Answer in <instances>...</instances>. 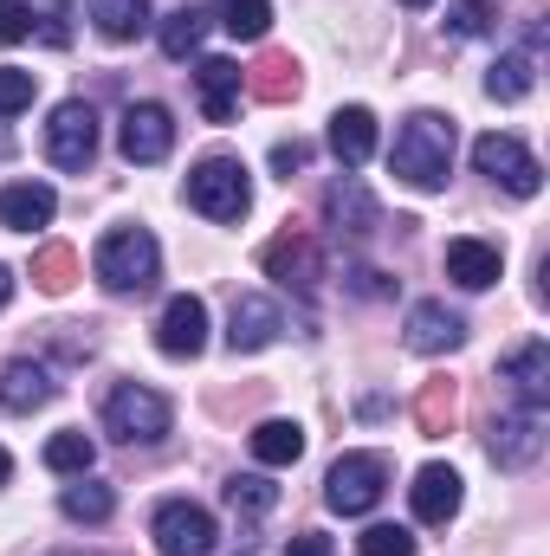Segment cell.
I'll use <instances>...</instances> for the list:
<instances>
[{"instance_id": "2", "label": "cell", "mask_w": 550, "mask_h": 556, "mask_svg": "<svg viewBox=\"0 0 550 556\" xmlns=\"http://www.w3.org/2000/svg\"><path fill=\"white\" fill-rule=\"evenodd\" d=\"M188 207L208 214V220H221V227L247 220V207H253L247 162H240V155H201V162L188 168Z\"/></svg>"}, {"instance_id": "37", "label": "cell", "mask_w": 550, "mask_h": 556, "mask_svg": "<svg viewBox=\"0 0 550 556\" xmlns=\"http://www.w3.org/2000/svg\"><path fill=\"white\" fill-rule=\"evenodd\" d=\"M20 39H33V13L20 0H0V46H20Z\"/></svg>"}, {"instance_id": "35", "label": "cell", "mask_w": 550, "mask_h": 556, "mask_svg": "<svg viewBox=\"0 0 550 556\" xmlns=\"http://www.w3.org/2000/svg\"><path fill=\"white\" fill-rule=\"evenodd\" d=\"M357 556H414V538L402 525H370V531L357 538Z\"/></svg>"}, {"instance_id": "41", "label": "cell", "mask_w": 550, "mask_h": 556, "mask_svg": "<svg viewBox=\"0 0 550 556\" xmlns=\"http://www.w3.org/2000/svg\"><path fill=\"white\" fill-rule=\"evenodd\" d=\"M7 298H13V273H7V266H0V304H7Z\"/></svg>"}, {"instance_id": "24", "label": "cell", "mask_w": 550, "mask_h": 556, "mask_svg": "<svg viewBox=\"0 0 550 556\" xmlns=\"http://www.w3.org/2000/svg\"><path fill=\"white\" fill-rule=\"evenodd\" d=\"M304 453V427L298 420H260L253 427V459L260 466H298Z\"/></svg>"}, {"instance_id": "36", "label": "cell", "mask_w": 550, "mask_h": 556, "mask_svg": "<svg viewBox=\"0 0 550 556\" xmlns=\"http://www.w3.org/2000/svg\"><path fill=\"white\" fill-rule=\"evenodd\" d=\"M33 91H39V78H33V72L0 65V117H20V111L33 104Z\"/></svg>"}, {"instance_id": "33", "label": "cell", "mask_w": 550, "mask_h": 556, "mask_svg": "<svg viewBox=\"0 0 550 556\" xmlns=\"http://www.w3.org/2000/svg\"><path fill=\"white\" fill-rule=\"evenodd\" d=\"M414 420H421V433H447L453 427V382H427L414 402Z\"/></svg>"}, {"instance_id": "25", "label": "cell", "mask_w": 550, "mask_h": 556, "mask_svg": "<svg viewBox=\"0 0 550 556\" xmlns=\"http://www.w3.org/2000/svg\"><path fill=\"white\" fill-rule=\"evenodd\" d=\"M59 511H65L72 525H104V518L117 511V498H111V485H98V479H85V472H78V485H65V492H59Z\"/></svg>"}, {"instance_id": "20", "label": "cell", "mask_w": 550, "mask_h": 556, "mask_svg": "<svg viewBox=\"0 0 550 556\" xmlns=\"http://www.w3.org/2000/svg\"><path fill=\"white\" fill-rule=\"evenodd\" d=\"M59 214V194L46 188V181H7L0 188V227L7 233H33V227H46Z\"/></svg>"}, {"instance_id": "16", "label": "cell", "mask_w": 550, "mask_h": 556, "mask_svg": "<svg viewBox=\"0 0 550 556\" xmlns=\"http://www.w3.org/2000/svg\"><path fill=\"white\" fill-rule=\"evenodd\" d=\"M195 85H201V117H208V124H234L240 91H247V72H240L234 59H201V65H195Z\"/></svg>"}, {"instance_id": "28", "label": "cell", "mask_w": 550, "mask_h": 556, "mask_svg": "<svg viewBox=\"0 0 550 556\" xmlns=\"http://www.w3.org/2000/svg\"><path fill=\"white\" fill-rule=\"evenodd\" d=\"M46 466L78 479V472H91V466H98V440H91L85 427H65V433H52V440H46Z\"/></svg>"}, {"instance_id": "9", "label": "cell", "mask_w": 550, "mask_h": 556, "mask_svg": "<svg viewBox=\"0 0 550 556\" xmlns=\"http://www.w3.org/2000/svg\"><path fill=\"white\" fill-rule=\"evenodd\" d=\"M545 433H550L545 408H505V415H492L486 453H492V466L518 472V466H538V453H545Z\"/></svg>"}, {"instance_id": "26", "label": "cell", "mask_w": 550, "mask_h": 556, "mask_svg": "<svg viewBox=\"0 0 550 556\" xmlns=\"http://www.w3.org/2000/svg\"><path fill=\"white\" fill-rule=\"evenodd\" d=\"M208 26H214V13H201V7H175V13L162 20V52H168V59H188V52H201Z\"/></svg>"}, {"instance_id": "14", "label": "cell", "mask_w": 550, "mask_h": 556, "mask_svg": "<svg viewBox=\"0 0 550 556\" xmlns=\"http://www.w3.org/2000/svg\"><path fill=\"white\" fill-rule=\"evenodd\" d=\"M499 382H512L518 408H550V343L545 337L518 343V350L499 363Z\"/></svg>"}, {"instance_id": "43", "label": "cell", "mask_w": 550, "mask_h": 556, "mask_svg": "<svg viewBox=\"0 0 550 556\" xmlns=\"http://www.w3.org/2000/svg\"><path fill=\"white\" fill-rule=\"evenodd\" d=\"M7 149H13V142H7V130H0V155H7Z\"/></svg>"}, {"instance_id": "12", "label": "cell", "mask_w": 550, "mask_h": 556, "mask_svg": "<svg viewBox=\"0 0 550 556\" xmlns=\"http://www.w3.org/2000/svg\"><path fill=\"white\" fill-rule=\"evenodd\" d=\"M278 330H285V311H278L273 298H260V291L234 298V311H227V350L234 356H253V350L278 343Z\"/></svg>"}, {"instance_id": "6", "label": "cell", "mask_w": 550, "mask_h": 556, "mask_svg": "<svg viewBox=\"0 0 550 556\" xmlns=\"http://www.w3.org/2000/svg\"><path fill=\"white\" fill-rule=\"evenodd\" d=\"M473 168H479V175H492V181H499L505 194H518V201H532V194L545 188L538 155H532L518 137H505V130H486V137L473 142Z\"/></svg>"}, {"instance_id": "44", "label": "cell", "mask_w": 550, "mask_h": 556, "mask_svg": "<svg viewBox=\"0 0 550 556\" xmlns=\"http://www.w3.org/2000/svg\"><path fill=\"white\" fill-rule=\"evenodd\" d=\"M402 7H434V0H402Z\"/></svg>"}, {"instance_id": "34", "label": "cell", "mask_w": 550, "mask_h": 556, "mask_svg": "<svg viewBox=\"0 0 550 556\" xmlns=\"http://www.w3.org/2000/svg\"><path fill=\"white\" fill-rule=\"evenodd\" d=\"M447 33L453 39H486L492 33V0H453L447 7Z\"/></svg>"}, {"instance_id": "29", "label": "cell", "mask_w": 550, "mask_h": 556, "mask_svg": "<svg viewBox=\"0 0 550 556\" xmlns=\"http://www.w3.org/2000/svg\"><path fill=\"white\" fill-rule=\"evenodd\" d=\"M247 91H253V98H266V104H285V98H298V65H291L285 52H266V59L247 72Z\"/></svg>"}, {"instance_id": "8", "label": "cell", "mask_w": 550, "mask_h": 556, "mask_svg": "<svg viewBox=\"0 0 550 556\" xmlns=\"http://www.w3.org/2000/svg\"><path fill=\"white\" fill-rule=\"evenodd\" d=\"M149 538H155V551L162 556H214V544H221L208 505H195V498H168V505L155 511Z\"/></svg>"}, {"instance_id": "42", "label": "cell", "mask_w": 550, "mask_h": 556, "mask_svg": "<svg viewBox=\"0 0 550 556\" xmlns=\"http://www.w3.org/2000/svg\"><path fill=\"white\" fill-rule=\"evenodd\" d=\"M7 472H13V459H7V446H0V485H7Z\"/></svg>"}, {"instance_id": "30", "label": "cell", "mask_w": 550, "mask_h": 556, "mask_svg": "<svg viewBox=\"0 0 550 556\" xmlns=\"http://www.w3.org/2000/svg\"><path fill=\"white\" fill-rule=\"evenodd\" d=\"M227 505H234L240 518H266L278 505V485L260 479V472H234V479H227Z\"/></svg>"}, {"instance_id": "17", "label": "cell", "mask_w": 550, "mask_h": 556, "mask_svg": "<svg viewBox=\"0 0 550 556\" xmlns=\"http://www.w3.org/2000/svg\"><path fill=\"white\" fill-rule=\"evenodd\" d=\"M260 260H266V273H273L278 285H298V291H311V285L324 278V253H317L311 233H278Z\"/></svg>"}, {"instance_id": "21", "label": "cell", "mask_w": 550, "mask_h": 556, "mask_svg": "<svg viewBox=\"0 0 550 556\" xmlns=\"http://www.w3.org/2000/svg\"><path fill=\"white\" fill-rule=\"evenodd\" d=\"M330 155H337L343 168H363V162L376 155V117H370L363 104H343V111L330 117Z\"/></svg>"}, {"instance_id": "11", "label": "cell", "mask_w": 550, "mask_h": 556, "mask_svg": "<svg viewBox=\"0 0 550 556\" xmlns=\"http://www.w3.org/2000/svg\"><path fill=\"white\" fill-rule=\"evenodd\" d=\"M201 343H208V304L195 291L168 298L162 304V324H155V350L175 356V363H188V356H201Z\"/></svg>"}, {"instance_id": "4", "label": "cell", "mask_w": 550, "mask_h": 556, "mask_svg": "<svg viewBox=\"0 0 550 556\" xmlns=\"http://www.w3.org/2000/svg\"><path fill=\"white\" fill-rule=\"evenodd\" d=\"M383 492H389V459H383V453H343V459L324 472V505H330L337 518L376 511Z\"/></svg>"}, {"instance_id": "18", "label": "cell", "mask_w": 550, "mask_h": 556, "mask_svg": "<svg viewBox=\"0 0 550 556\" xmlns=\"http://www.w3.org/2000/svg\"><path fill=\"white\" fill-rule=\"evenodd\" d=\"M52 395H59V382H52V369H46V363L20 356V363H7V369H0V408H7V415H33V408H46Z\"/></svg>"}, {"instance_id": "15", "label": "cell", "mask_w": 550, "mask_h": 556, "mask_svg": "<svg viewBox=\"0 0 550 556\" xmlns=\"http://www.w3.org/2000/svg\"><path fill=\"white\" fill-rule=\"evenodd\" d=\"M460 343H466V317L447 311L440 298H421L409 311V350L414 356H447V350H460Z\"/></svg>"}, {"instance_id": "31", "label": "cell", "mask_w": 550, "mask_h": 556, "mask_svg": "<svg viewBox=\"0 0 550 556\" xmlns=\"http://www.w3.org/2000/svg\"><path fill=\"white\" fill-rule=\"evenodd\" d=\"M221 26H227L234 39H266L273 0H221Z\"/></svg>"}, {"instance_id": "13", "label": "cell", "mask_w": 550, "mask_h": 556, "mask_svg": "<svg viewBox=\"0 0 550 556\" xmlns=\"http://www.w3.org/2000/svg\"><path fill=\"white\" fill-rule=\"evenodd\" d=\"M324 220H330L337 233H350V240H370V233L383 227V207H376V194H370L357 175H343V181L324 188Z\"/></svg>"}, {"instance_id": "38", "label": "cell", "mask_w": 550, "mask_h": 556, "mask_svg": "<svg viewBox=\"0 0 550 556\" xmlns=\"http://www.w3.org/2000/svg\"><path fill=\"white\" fill-rule=\"evenodd\" d=\"M298 168H311V142H278L273 149V175H285V181H291V175H298Z\"/></svg>"}, {"instance_id": "19", "label": "cell", "mask_w": 550, "mask_h": 556, "mask_svg": "<svg viewBox=\"0 0 550 556\" xmlns=\"http://www.w3.org/2000/svg\"><path fill=\"white\" fill-rule=\"evenodd\" d=\"M460 472L453 466H421L414 472V485H409V505H414V518L421 525H447L453 511H460Z\"/></svg>"}, {"instance_id": "22", "label": "cell", "mask_w": 550, "mask_h": 556, "mask_svg": "<svg viewBox=\"0 0 550 556\" xmlns=\"http://www.w3.org/2000/svg\"><path fill=\"white\" fill-rule=\"evenodd\" d=\"M499 273H505L499 247H486V240H447V278L453 285L486 291V285H499Z\"/></svg>"}, {"instance_id": "1", "label": "cell", "mask_w": 550, "mask_h": 556, "mask_svg": "<svg viewBox=\"0 0 550 556\" xmlns=\"http://www.w3.org/2000/svg\"><path fill=\"white\" fill-rule=\"evenodd\" d=\"M453 117H440V111H414L409 124L396 130V149H389V168H396V181H409L414 194H434V188H447V175H453Z\"/></svg>"}, {"instance_id": "5", "label": "cell", "mask_w": 550, "mask_h": 556, "mask_svg": "<svg viewBox=\"0 0 550 556\" xmlns=\"http://www.w3.org/2000/svg\"><path fill=\"white\" fill-rule=\"evenodd\" d=\"M168 402L155 395V389H142V382H117L111 389V402H104V433L111 440H124V446H155L162 433H168Z\"/></svg>"}, {"instance_id": "39", "label": "cell", "mask_w": 550, "mask_h": 556, "mask_svg": "<svg viewBox=\"0 0 550 556\" xmlns=\"http://www.w3.org/2000/svg\"><path fill=\"white\" fill-rule=\"evenodd\" d=\"M285 556H337V551H330V538H324V531H298V538L285 544Z\"/></svg>"}, {"instance_id": "3", "label": "cell", "mask_w": 550, "mask_h": 556, "mask_svg": "<svg viewBox=\"0 0 550 556\" xmlns=\"http://www.w3.org/2000/svg\"><path fill=\"white\" fill-rule=\"evenodd\" d=\"M91 273L104 291H149L155 273H162V247L149 227H111L91 253Z\"/></svg>"}, {"instance_id": "32", "label": "cell", "mask_w": 550, "mask_h": 556, "mask_svg": "<svg viewBox=\"0 0 550 556\" xmlns=\"http://www.w3.org/2000/svg\"><path fill=\"white\" fill-rule=\"evenodd\" d=\"M72 278H78V260H72V247H46L39 260H33V285L39 291H72Z\"/></svg>"}, {"instance_id": "10", "label": "cell", "mask_w": 550, "mask_h": 556, "mask_svg": "<svg viewBox=\"0 0 550 556\" xmlns=\"http://www.w3.org/2000/svg\"><path fill=\"white\" fill-rule=\"evenodd\" d=\"M117 149H124V162H142V168L162 162L175 149V117L162 104H130L124 124H117Z\"/></svg>"}, {"instance_id": "45", "label": "cell", "mask_w": 550, "mask_h": 556, "mask_svg": "<svg viewBox=\"0 0 550 556\" xmlns=\"http://www.w3.org/2000/svg\"><path fill=\"white\" fill-rule=\"evenodd\" d=\"M65 556H78V551H65Z\"/></svg>"}, {"instance_id": "27", "label": "cell", "mask_w": 550, "mask_h": 556, "mask_svg": "<svg viewBox=\"0 0 550 556\" xmlns=\"http://www.w3.org/2000/svg\"><path fill=\"white\" fill-rule=\"evenodd\" d=\"M532 85H538V72H532V52H505V59L486 72V98H499V104H518V98H532Z\"/></svg>"}, {"instance_id": "7", "label": "cell", "mask_w": 550, "mask_h": 556, "mask_svg": "<svg viewBox=\"0 0 550 556\" xmlns=\"http://www.w3.org/2000/svg\"><path fill=\"white\" fill-rule=\"evenodd\" d=\"M46 155H52V168H65V175H85V168L98 162V111H91L85 98H65V104L52 111V124H46Z\"/></svg>"}, {"instance_id": "40", "label": "cell", "mask_w": 550, "mask_h": 556, "mask_svg": "<svg viewBox=\"0 0 550 556\" xmlns=\"http://www.w3.org/2000/svg\"><path fill=\"white\" fill-rule=\"evenodd\" d=\"M350 278H357V291H363V298H383V291H389L383 273H350Z\"/></svg>"}, {"instance_id": "23", "label": "cell", "mask_w": 550, "mask_h": 556, "mask_svg": "<svg viewBox=\"0 0 550 556\" xmlns=\"http://www.w3.org/2000/svg\"><path fill=\"white\" fill-rule=\"evenodd\" d=\"M91 20L111 46H124V39L149 33V0H91Z\"/></svg>"}]
</instances>
